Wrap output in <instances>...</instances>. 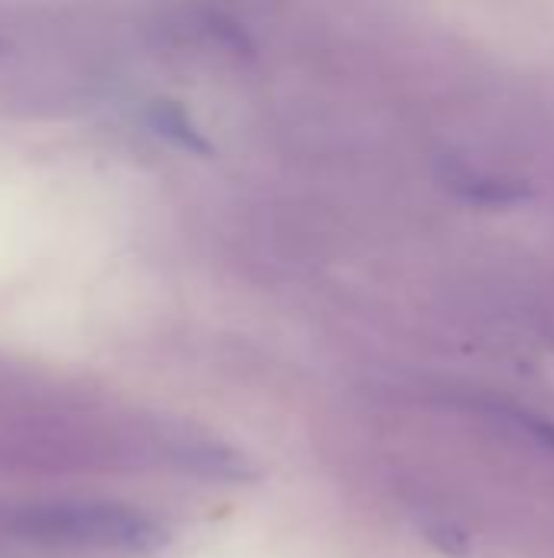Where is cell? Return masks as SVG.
I'll return each instance as SVG.
<instances>
[{
	"instance_id": "6da1fadb",
	"label": "cell",
	"mask_w": 554,
	"mask_h": 558,
	"mask_svg": "<svg viewBox=\"0 0 554 558\" xmlns=\"http://www.w3.org/2000/svg\"><path fill=\"white\" fill-rule=\"evenodd\" d=\"M16 530L26 539L85 549H150L160 536L140 513L108 504H42L20 513Z\"/></svg>"
},
{
	"instance_id": "7a4b0ae2",
	"label": "cell",
	"mask_w": 554,
	"mask_h": 558,
	"mask_svg": "<svg viewBox=\"0 0 554 558\" xmlns=\"http://www.w3.org/2000/svg\"><path fill=\"white\" fill-rule=\"evenodd\" d=\"M424 539H428L438 553H444V556L451 558H467L473 553L470 536H467L464 530L451 526V523H431V526H424Z\"/></svg>"
}]
</instances>
